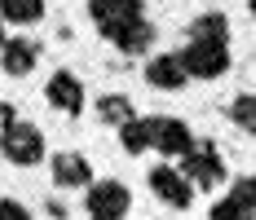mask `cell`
<instances>
[{"label": "cell", "mask_w": 256, "mask_h": 220, "mask_svg": "<svg viewBox=\"0 0 256 220\" xmlns=\"http://www.w3.org/2000/svg\"><path fill=\"white\" fill-rule=\"evenodd\" d=\"M230 119L243 128V132H256V93H243V97L230 101Z\"/></svg>", "instance_id": "obj_17"}, {"label": "cell", "mask_w": 256, "mask_h": 220, "mask_svg": "<svg viewBox=\"0 0 256 220\" xmlns=\"http://www.w3.org/2000/svg\"><path fill=\"white\" fill-rule=\"evenodd\" d=\"M190 79V71H186V62H181V53H164V57H150L146 62V84L150 88H181Z\"/></svg>", "instance_id": "obj_9"}, {"label": "cell", "mask_w": 256, "mask_h": 220, "mask_svg": "<svg viewBox=\"0 0 256 220\" xmlns=\"http://www.w3.org/2000/svg\"><path fill=\"white\" fill-rule=\"evenodd\" d=\"M190 40H226V44H230V22H226V13H204L199 22L190 26Z\"/></svg>", "instance_id": "obj_15"}, {"label": "cell", "mask_w": 256, "mask_h": 220, "mask_svg": "<svg viewBox=\"0 0 256 220\" xmlns=\"http://www.w3.org/2000/svg\"><path fill=\"white\" fill-rule=\"evenodd\" d=\"M53 181H58V185H88V181H93V168H88L84 154H71V150H66V154L53 159Z\"/></svg>", "instance_id": "obj_12"}, {"label": "cell", "mask_w": 256, "mask_h": 220, "mask_svg": "<svg viewBox=\"0 0 256 220\" xmlns=\"http://www.w3.org/2000/svg\"><path fill=\"white\" fill-rule=\"evenodd\" d=\"M120 146L128 154H142V150H150V119H132L120 128Z\"/></svg>", "instance_id": "obj_16"}, {"label": "cell", "mask_w": 256, "mask_h": 220, "mask_svg": "<svg viewBox=\"0 0 256 220\" xmlns=\"http://www.w3.org/2000/svg\"><path fill=\"white\" fill-rule=\"evenodd\" d=\"M106 40L115 44L120 53H146L154 44V26L146 22V18H132V22H120V26H110V31H102Z\"/></svg>", "instance_id": "obj_8"}, {"label": "cell", "mask_w": 256, "mask_h": 220, "mask_svg": "<svg viewBox=\"0 0 256 220\" xmlns=\"http://www.w3.org/2000/svg\"><path fill=\"white\" fill-rule=\"evenodd\" d=\"M150 190L154 198H164L168 207H190L194 203V185H190V176L177 168H150Z\"/></svg>", "instance_id": "obj_6"}, {"label": "cell", "mask_w": 256, "mask_h": 220, "mask_svg": "<svg viewBox=\"0 0 256 220\" xmlns=\"http://www.w3.org/2000/svg\"><path fill=\"white\" fill-rule=\"evenodd\" d=\"M0 18L18 22V26H31L44 18V0H0Z\"/></svg>", "instance_id": "obj_13"}, {"label": "cell", "mask_w": 256, "mask_h": 220, "mask_svg": "<svg viewBox=\"0 0 256 220\" xmlns=\"http://www.w3.org/2000/svg\"><path fill=\"white\" fill-rule=\"evenodd\" d=\"M88 13H93V22L102 26V31H110V26H120V22L142 18V0H93Z\"/></svg>", "instance_id": "obj_10"}, {"label": "cell", "mask_w": 256, "mask_h": 220, "mask_svg": "<svg viewBox=\"0 0 256 220\" xmlns=\"http://www.w3.org/2000/svg\"><path fill=\"white\" fill-rule=\"evenodd\" d=\"M44 97H49L53 110H62V115H80V110H84V84H80L71 71H58L49 79V88H44Z\"/></svg>", "instance_id": "obj_7"}, {"label": "cell", "mask_w": 256, "mask_h": 220, "mask_svg": "<svg viewBox=\"0 0 256 220\" xmlns=\"http://www.w3.org/2000/svg\"><path fill=\"white\" fill-rule=\"evenodd\" d=\"M0 220H31V212L18 198H0Z\"/></svg>", "instance_id": "obj_20"}, {"label": "cell", "mask_w": 256, "mask_h": 220, "mask_svg": "<svg viewBox=\"0 0 256 220\" xmlns=\"http://www.w3.org/2000/svg\"><path fill=\"white\" fill-rule=\"evenodd\" d=\"M248 9H252V18H256V0H252V4H248Z\"/></svg>", "instance_id": "obj_22"}, {"label": "cell", "mask_w": 256, "mask_h": 220, "mask_svg": "<svg viewBox=\"0 0 256 220\" xmlns=\"http://www.w3.org/2000/svg\"><path fill=\"white\" fill-rule=\"evenodd\" d=\"M36 57H40V49H36L31 40H9V44L0 49V62H4V71L18 75V79L36 71Z\"/></svg>", "instance_id": "obj_11"}, {"label": "cell", "mask_w": 256, "mask_h": 220, "mask_svg": "<svg viewBox=\"0 0 256 220\" xmlns=\"http://www.w3.org/2000/svg\"><path fill=\"white\" fill-rule=\"evenodd\" d=\"M98 115H102L106 123H120V128L137 119V115H132V101H128L124 93H106V97L98 101Z\"/></svg>", "instance_id": "obj_14"}, {"label": "cell", "mask_w": 256, "mask_h": 220, "mask_svg": "<svg viewBox=\"0 0 256 220\" xmlns=\"http://www.w3.org/2000/svg\"><path fill=\"white\" fill-rule=\"evenodd\" d=\"M230 198L243 207V212H252V216H256V176H238L234 190H230Z\"/></svg>", "instance_id": "obj_18"}, {"label": "cell", "mask_w": 256, "mask_h": 220, "mask_svg": "<svg viewBox=\"0 0 256 220\" xmlns=\"http://www.w3.org/2000/svg\"><path fill=\"white\" fill-rule=\"evenodd\" d=\"M128 207H132L128 185H120V181H98V185H88L84 212H88L93 220H124Z\"/></svg>", "instance_id": "obj_3"}, {"label": "cell", "mask_w": 256, "mask_h": 220, "mask_svg": "<svg viewBox=\"0 0 256 220\" xmlns=\"http://www.w3.org/2000/svg\"><path fill=\"white\" fill-rule=\"evenodd\" d=\"M212 220H256V216H252V212H243L234 198H221V203L212 207Z\"/></svg>", "instance_id": "obj_19"}, {"label": "cell", "mask_w": 256, "mask_h": 220, "mask_svg": "<svg viewBox=\"0 0 256 220\" xmlns=\"http://www.w3.org/2000/svg\"><path fill=\"white\" fill-rule=\"evenodd\" d=\"M4 44H9V40H4V18H0V49H4Z\"/></svg>", "instance_id": "obj_21"}, {"label": "cell", "mask_w": 256, "mask_h": 220, "mask_svg": "<svg viewBox=\"0 0 256 220\" xmlns=\"http://www.w3.org/2000/svg\"><path fill=\"white\" fill-rule=\"evenodd\" d=\"M181 62H186L190 79L194 75L199 79H216V75L230 71V44L226 40H190V49L181 53Z\"/></svg>", "instance_id": "obj_2"}, {"label": "cell", "mask_w": 256, "mask_h": 220, "mask_svg": "<svg viewBox=\"0 0 256 220\" xmlns=\"http://www.w3.org/2000/svg\"><path fill=\"white\" fill-rule=\"evenodd\" d=\"M186 176H190V185H199V190H212V185H221L226 181V168H221V154L212 141H199V146L186 154Z\"/></svg>", "instance_id": "obj_4"}, {"label": "cell", "mask_w": 256, "mask_h": 220, "mask_svg": "<svg viewBox=\"0 0 256 220\" xmlns=\"http://www.w3.org/2000/svg\"><path fill=\"white\" fill-rule=\"evenodd\" d=\"M150 150L168 154V159H186L194 150V132L181 119H150Z\"/></svg>", "instance_id": "obj_5"}, {"label": "cell", "mask_w": 256, "mask_h": 220, "mask_svg": "<svg viewBox=\"0 0 256 220\" xmlns=\"http://www.w3.org/2000/svg\"><path fill=\"white\" fill-rule=\"evenodd\" d=\"M0 150H4V159H9V163L31 168V163H40V159H44V132H40L36 123L9 119V123H4V132H0Z\"/></svg>", "instance_id": "obj_1"}]
</instances>
